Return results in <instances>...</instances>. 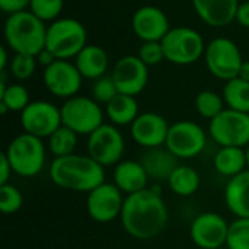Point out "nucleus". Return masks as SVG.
I'll list each match as a JSON object with an SVG mask.
<instances>
[{
	"mask_svg": "<svg viewBox=\"0 0 249 249\" xmlns=\"http://www.w3.org/2000/svg\"><path fill=\"white\" fill-rule=\"evenodd\" d=\"M169 212L158 187L127 196L120 216L127 235L137 241L158 238L166 228Z\"/></svg>",
	"mask_w": 249,
	"mask_h": 249,
	"instance_id": "f257e3e1",
	"label": "nucleus"
},
{
	"mask_svg": "<svg viewBox=\"0 0 249 249\" xmlns=\"http://www.w3.org/2000/svg\"><path fill=\"white\" fill-rule=\"evenodd\" d=\"M50 179L58 188L74 193H90L105 182V168L89 155L54 158L48 168Z\"/></svg>",
	"mask_w": 249,
	"mask_h": 249,
	"instance_id": "f03ea898",
	"label": "nucleus"
},
{
	"mask_svg": "<svg viewBox=\"0 0 249 249\" xmlns=\"http://www.w3.org/2000/svg\"><path fill=\"white\" fill-rule=\"evenodd\" d=\"M47 26L29 9L9 15L4 22L6 45L15 54L36 55L45 47Z\"/></svg>",
	"mask_w": 249,
	"mask_h": 249,
	"instance_id": "7ed1b4c3",
	"label": "nucleus"
},
{
	"mask_svg": "<svg viewBox=\"0 0 249 249\" xmlns=\"http://www.w3.org/2000/svg\"><path fill=\"white\" fill-rule=\"evenodd\" d=\"M4 153L12 165L13 174L19 177L32 178L39 175L45 168L47 147L42 139L25 131L9 143Z\"/></svg>",
	"mask_w": 249,
	"mask_h": 249,
	"instance_id": "20e7f679",
	"label": "nucleus"
},
{
	"mask_svg": "<svg viewBox=\"0 0 249 249\" xmlns=\"http://www.w3.org/2000/svg\"><path fill=\"white\" fill-rule=\"evenodd\" d=\"M88 45V32L83 23L74 18H58L48 23L45 47L57 60H70Z\"/></svg>",
	"mask_w": 249,
	"mask_h": 249,
	"instance_id": "39448f33",
	"label": "nucleus"
},
{
	"mask_svg": "<svg viewBox=\"0 0 249 249\" xmlns=\"http://www.w3.org/2000/svg\"><path fill=\"white\" fill-rule=\"evenodd\" d=\"M160 42L165 60L178 66H188L198 61L204 57L207 45L198 31L190 26L171 28Z\"/></svg>",
	"mask_w": 249,
	"mask_h": 249,
	"instance_id": "423d86ee",
	"label": "nucleus"
},
{
	"mask_svg": "<svg viewBox=\"0 0 249 249\" xmlns=\"http://www.w3.org/2000/svg\"><path fill=\"white\" fill-rule=\"evenodd\" d=\"M61 123L79 136H89L104 124V109L93 98L76 95L60 107Z\"/></svg>",
	"mask_w": 249,
	"mask_h": 249,
	"instance_id": "0eeeda50",
	"label": "nucleus"
},
{
	"mask_svg": "<svg viewBox=\"0 0 249 249\" xmlns=\"http://www.w3.org/2000/svg\"><path fill=\"white\" fill-rule=\"evenodd\" d=\"M204 61L214 77L229 82L238 77L244 57L236 42L225 36H217L206 45Z\"/></svg>",
	"mask_w": 249,
	"mask_h": 249,
	"instance_id": "6e6552de",
	"label": "nucleus"
},
{
	"mask_svg": "<svg viewBox=\"0 0 249 249\" xmlns=\"http://www.w3.org/2000/svg\"><path fill=\"white\" fill-rule=\"evenodd\" d=\"M88 155L104 168L115 166L121 162L125 152V140L120 128L104 123L88 136Z\"/></svg>",
	"mask_w": 249,
	"mask_h": 249,
	"instance_id": "1a4fd4ad",
	"label": "nucleus"
},
{
	"mask_svg": "<svg viewBox=\"0 0 249 249\" xmlns=\"http://www.w3.org/2000/svg\"><path fill=\"white\" fill-rule=\"evenodd\" d=\"M209 133L220 147L245 149L249 146V114L226 108L210 121Z\"/></svg>",
	"mask_w": 249,
	"mask_h": 249,
	"instance_id": "9d476101",
	"label": "nucleus"
},
{
	"mask_svg": "<svg viewBox=\"0 0 249 249\" xmlns=\"http://www.w3.org/2000/svg\"><path fill=\"white\" fill-rule=\"evenodd\" d=\"M207 144V134L203 127L190 120L177 121L169 127L165 146L178 159H193L203 153Z\"/></svg>",
	"mask_w": 249,
	"mask_h": 249,
	"instance_id": "9b49d317",
	"label": "nucleus"
},
{
	"mask_svg": "<svg viewBox=\"0 0 249 249\" xmlns=\"http://www.w3.org/2000/svg\"><path fill=\"white\" fill-rule=\"evenodd\" d=\"M123 191L114 182H102L88 194L86 212L98 223H111L121 216L124 206Z\"/></svg>",
	"mask_w": 249,
	"mask_h": 249,
	"instance_id": "f8f14e48",
	"label": "nucleus"
},
{
	"mask_svg": "<svg viewBox=\"0 0 249 249\" xmlns=\"http://www.w3.org/2000/svg\"><path fill=\"white\" fill-rule=\"evenodd\" d=\"M20 125L25 133L39 139H48L61 123V111L48 101H32L20 112Z\"/></svg>",
	"mask_w": 249,
	"mask_h": 249,
	"instance_id": "ddd939ff",
	"label": "nucleus"
},
{
	"mask_svg": "<svg viewBox=\"0 0 249 249\" xmlns=\"http://www.w3.org/2000/svg\"><path fill=\"white\" fill-rule=\"evenodd\" d=\"M42 80L51 95L69 99L79 93L83 76L70 60H55L51 66L44 69Z\"/></svg>",
	"mask_w": 249,
	"mask_h": 249,
	"instance_id": "4468645a",
	"label": "nucleus"
},
{
	"mask_svg": "<svg viewBox=\"0 0 249 249\" xmlns=\"http://www.w3.org/2000/svg\"><path fill=\"white\" fill-rule=\"evenodd\" d=\"M229 223L225 217L214 212L198 214L191 226L190 236L196 247L200 249H219L226 245Z\"/></svg>",
	"mask_w": 249,
	"mask_h": 249,
	"instance_id": "2eb2a0df",
	"label": "nucleus"
},
{
	"mask_svg": "<svg viewBox=\"0 0 249 249\" xmlns=\"http://www.w3.org/2000/svg\"><path fill=\"white\" fill-rule=\"evenodd\" d=\"M111 76L118 93L137 96L147 85L149 67L139 58V55H124L115 63Z\"/></svg>",
	"mask_w": 249,
	"mask_h": 249,
	"instance_id": "dca6fc26",
	"label": "nucleus"
},
{
	"mask_svg": "<svg viewBox=\"0 0 249 249\" xmlns=\"http://www.w3.org/2000/svg\"><path fill=\"white\" fill-rule=\"evenodd\" d=\"M168 121L158 112H140V115L130 125L131 139L143 149H153L165 146L168 133Z\"/></svg>",
	"mask_w": 249,
	"mask_h": 249,
	"instance_id": "f3484780",
	"label": "nucleus"
},
{
	"mask_svg": "<svg viewBox=\"0 0 249 249\" xmlns=\"http://www.w3.org/2000/svg\"><path fill=\"white\" fill-rule=\"evenodd\" d=\"M131 28L137 38L144 41H162L171 25L166 13L156 6H142L131 18Z\"/></svg>",
	"mask_w": 249,
	"mask_h": 249,
	"instance_id": "a211bd4d",
	"label": "nucleus"
},
{
	"mask_svg": "<svg viewBox=\"0 0 249 249\" xmlns=\"http://www.w3.org/2000/svg\"><path fill=\"white\" fill-rule=\"evenodd\" d=\"M197 16L213 28H223L236 19L238 0H191Z\"/></svg>",
	"mask_w": 249,
	"mask_h": 249,
	"instance_id": "6ab92c4d",
	"label": "nucleus"
},
{
	"mask_svg": "<svg viewBox=\"0 0 249 249\" xmlns=\"http://www.w3.org/2000/svg\"><path fill=\"white\" fill-rule=\"evenodd\" d=\"M114 184L123 191V194L131 196L147 188L149 175L140 160H121L114 168Z\"/></svg>",
	"mask_w": 249,
	"mask_h": 249,
	"instance_id": "aec40b11",
	"label": "nucleus"
},
{
	"mask_svg": "<svg viewBox=\"0 0 249 249\" xmlns=\"http://www.w3.org/2000/svg\"><path fill=\"white\" fill-rule=\"evenodd\" d=\"M139 160L144 166L149 178L153 181H168L174 169L179 165V159L166 146L144 149Z\"/></svg>",
	"mask_w": 249,
	"mask_h": 249,
	"instance_id": "412c9836",
	"label": "nucleus"
},
{
	"mask_svg": "<svg viewBox=\"0 0 249 249\" xmlns=\"http://www.w3.org/2000/svg\"><path fill=\"white\" fill-rule=\"evenodd\" d=\"M225 203L236 217L249 219V169L229 178L225 187Z\"/></svg>",
	"mask_w": 249,
	"mask_h": 249,
	"instance_id": "4be33fe9",
	"label": "nucleus"
},
{
	"mask_svg": "<svg viewBox=\"0 0 249 249\" xmlns=\"http://www.w3.org/2000/svg\"><path fill=\"white\" fill-rule=\"evenodd\" d=\"M74 64L83 79L96 80L107 74L108 70V54L107 51L93 44H88L74 58Z\"/></svg>",
	"mask_w": 249,
	"mask_h": 249,
	"instance_id": "5701e85b",
	"label": "nucleus"
},
{
	"mask_svg": "<svg viewBox=\"0 0 249 249\" xmlns=\"http://www.w3.org/2000/svg\"><path fill=\"white\" fill-rule=\"evenodd\" d=\"M213 166L222 177L233 178L248 169L247 152L244 147H220L213 158Z\"/></svg>",
	"mask_w": 249,
	"mask_h": 249,
	"instance_id": "b1692460",
	"label": "nucleus"
},
{
	"mask_svg": "<svg viewBox=\"0 0 249 249\" xmlns=\"http://www.w3.org/2000/svg\"><path fill=\"white\" fill-rule=\"evenodd\" d=\"M105 115L108 117L111 124L117 127L131 125L133 121L140 115L139 102L136 96L118 93L105 105Z\"/></svg>",
	"mask_w": 249,
	"mask_h": 249,
	"instance_id": "393cba45",
	"label": "nucleus"
},
{
	"mask_svg": "<svg viewBox=\"0 0 249 249\" xmlns=\"http://www.w3.org/2000/svg\"><path fill=\"white\" fill-rule=\"evenodd\" d=\"M29 101V92L28 89L20 83H6L4 71H1L0 79V111L1 114L6 112H22L28 105Z\"/></svg>",
	"mask_w": 249,
	"mask_h": 249,
	"instance_id": "a878e982",
	"label": "nucleus"
},
{
	"mask_svg": "<svg viewBox=\"0 0 249 249\" xmlns=\"http://www.w3.org/2000/svg\"><path fill=\"white\" fill-rule=\"evenodd\" d=\"M200 174L187 165H178L171 177L168 178V185L171 191L179 197L194 196L200 188Z\"/></svg>",
	"mask_w": 249,
	"mask_h": 249,
	"instance_id": "bb28decb",
	"label": "nucleus"
},
{
	"mask_svg": "<svg viewBox=\"0 0 249 249\" xmlns=\"http://www.w3.org/2000/svg\"><path fill=\"white\" fill-rule=\"evenodd\" d=\"M222 96L228 108L249 114V82L241 77L226 82Z\"/></svg>",
	"mask_w": 249,
	"mask_h": 249,
	"instance_id": "cd10ccee",
	"label": "nucleus"
},
{
	"mask_svg": "<svg viewBox=\"0 0 249 249\" xmlns=\"http://www.w3.org/2000/svg\"><path fill=\"white\" fill-rule=\"evenodd\" d=\"M77 137L73 130H70L66 125L58 127L48 139H47V147L48 152L54 158H63L74 153V149L77 146Z\"/></svg>",
	"mask_w": 249,
	"mask_h": 249,
	"instance_id": "c85d7f7f",
	"label": "nucleus"
},
{
	"mask_svg": "<svg viewBox=\"0 0 249 249\" xmlns=\"http://www.w3.org/2000/svg\"><path fill=\"white\" fill-rule=\"evenodd\" d=\"M196 111L206 120L212 121L216 118L225 108V99L214 90H201L194 101Z\"/></svg>",
	"mask_w": 249,
	"mask_h": 249,
	"instance_id": "c756f323",
	"label": "nucleus"
},
{
	"mask_svg": "<svg viewBox=\"0 0 249 249\" xmlns=\"http://www.w3.org/2000/svg\"><path fill=\"white\" fill-rule=\"evenodd\" d=\"M226 247L228 249H249L248 217H236L232 223H229Z\"/></svg>",
	"mask_w": 249,
	"mask_h": 249,
	"instance_id": "7c9ffc66",
	"label": "nucleus"
},
{
	"mask_svg": "<svg viewBox=\"0 0 249 249\" xmlns=\"http://www.w3.org/2000/svg\"><path fill=\"white\" fill-rule=\"evenodd\" d=\"M64 0H31L29 10L45 23L57 20L63 12Z\"/></svg>",
	"mask_w": 249,
	"mask_h": 249,
	"instance_id": "2f4dec72",
	"label": "nucleus"
},
{
	"mask_svg": "<svg viewBox=\"0 0 249 249\" xmlns=\"http://www.w3.org/2000/svg\"><path fill=\"white\" fill-rule=\"evenodd\" d=\"M36 57L31 55V54H13V57L10 58V64H9V70L10 74L19 80H28L29 77H32V74L36 70Z\"/></svg>",
	"mask_w": 249,
	"mask_h": 249,
	"instance_id": "473e14b6",
	"label": "nucleus"
},
{
	"mask_svg": "<svg viewBox=\"0 0 249 249\" xmlns=\"http://www.w3.org/2000/svg\"><path fill=\"white\" fill-rule=\"evenodd\" d=\"M23 206L22 193L12 184L0 185V210L3 214H15Z\"/></svg>",
	"mask_w": 249,
	"mask_h": 249,
	"instance_id": "72a5a7b5",
	"label": "nucleus"
},
{
	"mask_svg": "<svg viewBox=\"0 0 249 249\" xmlns=\"http://www.w3.org/2000/svg\"><path fill=\"white\" fill-rule=\"evenodd\" d=\"M118 95V89L114 83L112 76L105 74L99 79H96L92 85V98L98 104L107 105L111 99H114Z\"/></svg>",
	"mask_w": 249,
	"mask_h": 249,
	"instance_id": "f704fd0d",
	"label": "nucleus"
},
{
	"mask_svg": "<svg viewBox=\"0 0 249 249\" xmlns=\"http://www.w3.org/2000/svg\"><path fill=\"white\" fill-rule=\"evenodd\" d=\"M139 58L147 66H156L159 64L162 60H165V54H163V47L160 41H144L137 53Z\"/></svg>",
	"mask_w": 249,
	"mask_h": 249,
	"instance_id": "c9c22d12",
	"label": "nucleus"
},
{
	"mask_svg": "<svg viewBox=\"0 0 249 249\" xmlns=\"http://www.w3.org/2000/svg\"><path fill=\"white\" fill-rule=\"evenodd\" d=\"M29 3L31 0H0V9L7 15H13L26 10L29 7Z\"/></svg>",
	"mask_w": 249,
	"mask_h": 249,
	"instance_id": "e433bc0d",
	"label": "nucleus"
},
{
	"mask_svg": "<svg viewBox=\"0 0 249 249\" xmlns=\"http://www.w3.org/2000/svg\"><path fill=\"white\" fill-rule=\"evenodd\" d=\"M12 174H13L12 165H10L6 153L1 152V155H0V185L9 184V179H10V175Z\"/></svg>",
	"mask_w": 249,
	"mask_h": 249,
	"instance_id": "4c0bfd02",
	"label": "nucleus"
},
{
	"mask_svg": "<svg viewBox=\"0 0 249 249\" xmlns=\"http://www.w3.org/2000/svg\"><path fill=\"white\" fill-rule=\"evenodd\" d=\"M241 26L249 28V0L239 3L238 12H236V19H235Z\"/></svg>",
	"mask_w": 249,
	"mask_h": 249,
	"instance_id": "58836bf2",
	"label": "nucleus"
},
{
	"mask_svg": "<svg viewBox=\"0 0 249 249\" xmlns=\"http://www.w3.org/2000/svg\"><path fill=\"white\" fill-rule=\"evenodd\" d=\"M36 61H38V64H41V66H44V69L45 67H48V66H51L55 60H57V57L47 48V47H44L36 55Z\"/></svg>",
	"mask_w": 249,
	"mask_h": 249,
	"instance_id": "ea45409f",
	"label": "nucleus"
},
{
	"mask_svg": "<svg viewBox=\"0 0 249 249\" xmlns=\"http://www.w3.org/2000/svg\"><path fill=\"white\" fill-rule=\"evenodd\" d=\"M7 64H10V61H9V54H7L6 47H1V50H0V70L4 71L6 67H7Z\"/></svg>",
	"mask_w": 249,
	"mask_h": 249,
	"instance_id": "a19ab883",
	"label": "nucleus"
},
{
	"mask_svg": "<svg viewBox=\"0 0 249 249\" xmlns=\"http://www.w3.org/2000/svg\"><path fill=\"white\" fill-rule=\"evenodd\" d=\"M238 77H241L242 80H247L249 82V61L248 60H244L242 66H241V70H239V74Z\"/></svg>",
	"mask_w": 249,
	"mask_h": 249,
	"instance_id": "79ce46f5",
	"label": "nucleus"
},
{
	"mask_svg": "<svg viewBox=\"0 0 249 249\" xmlns=\"http://www.w3.org/2000/svg\"><path fill=\"white\" fill-rule=\"evenodd\" d=\"M245 152H247V163H248V169H249V146L245 147Z\"/></svg>",
	"mask_w": 249,
	"mask_h": 249,
	"instance_id": "37998d69",
	"label": "nucleus"
},
{
	"mask_svg": "<svg viewBox=\"0 0 249 249\" xmlns=\"http://www.w3.org/2000/svg\"><path fill=\"white\" fill-rule=\"evenodd\" d=\"M96 249H104V248H96Z\"/></svg>",
	"mask_w": 249,
	"mask_h": 249,
	"instance_id": "c03bdc74",
	"label": "nucleus"
}]
</instances>
